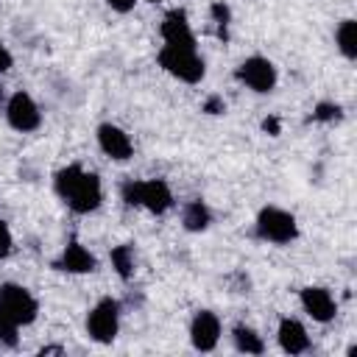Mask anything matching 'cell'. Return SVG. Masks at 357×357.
Here are the masks:
<instances>
[{"label": "cell", "mask_w": 357, "mask_h": 357, "mask_svg": "<svg viewBox=\"0 0 357 357\" xmlns=\"http://www.w3.org/2000/svg\"><path fill=\"white\" fill-rule=\"evenodd\" d=\"M148 3H159V0H148Z\"/></svg>", "instance_id": "cell-28"}, {"label": "cell", "mask_w": 357, "mask_h": 357, "mask_svg": "<svg viewBox=\"0 0 357 357\" xmlns=\"http://www.w3.org/2000/svg\"><path fill=\"white\" fill-rule=\"evenodd\" d=\"M39 354H61V349H59V346H47V349H42Z\"/></svg>", "instance_id": "cell-26"}, {"label": "cell", "mask_w": 357, "mask_h": 357, "mask_svg": "<svg viewBox=\"0 0 357 357\" xmlns=\"http://www.w3.org/2000/svg\"><path fill=\"white\" fill-rule=\"evenodd\" d=\"M39 315V301L31 296L28 287L6 282L0 284V343L14 349L17 346V332L20 326L33 324Z\"/></svg>", "instance_id": "cell-2"}, {"label": "cell", "mask_w": 357, "mask_h": 357, "mask_svg": "<svg viewBox=\"0 0 357 357\" xmlns=\"http://www.w3.org/2000/svg\"><path fill=\"white\" fill-rule=\"evenodd\" d=\"M276 337H279L282 351H287V354H304L310 349V335H307L304 324L296 318H282Z\"/></svg>", "instance_id": "cell-14"}, {"label": "cell", "mask_w": 357, "mask_h": 357, "mask_svg": "<svg viewBox=\"0 0 357 357\" xmlns=\"http://www.w3.org/2000/svg\"><path fill=\"white\" fill-rule=\"evenodd\" d=\"M156 61L165 73H170L173 78L184 81V84H198L206 75V64L198 56L195 47H181V45H162V50L156 53Z\"/></svg>", "instance_id": "cell-4"}, {"label": "cell", "mask_w": 357, "mask_h": 357, "mask_svg": "<svg viewBox=\"0 0 357 357\" xmlns=\"http://www.w3.org/2000/svg\"><path fill=\"white\" fill-rule=\"evenodd\" d=\"M56 268H59V271H67V273H92V271L98 268V262H95V257H92L81 243L70 240V243L64 245L61 257L56 259Z\"/></svg>", "instance_id": "cell-13"}, {"label": "cell", "mask_w": 357, "mask_h": 357, "mask_svg": "<svg viewBox=\"0 0 357 357\" xmlns=\"http://www.w3.org/2000/svg\"><path fill=\"white\" fill-rule=\"evenodd\" d=\"M335 42H337V50L354 61L357 59V22L354 20H343L337 28H335Z\"/></svg>", "instance_id": "cell-16"}, {"label": "cell", "mask_w": 357, "mask_h": 357, "mask_svg": "<svg viewBox=\"0 0 357 357\" xmlns=\"http://www.w3.org/2000/svg\"><path fill=\"white\" fill-rule=\"evenodd\" d=\"M0 106H3V86H0Z\"/></svg>", "instance_id": "cell-27"}, {"label": "cell", "mask_w": 357, "mask_h": 357, "mask_svg": "<svg viewBox=\"0 0 357 357\" xmlns=\"http://www.w3.org/2000/svg\"><path fill=\"white\" fill-rule=\"evenodd\" d=\"M120 195L126 206H145L151 215H165L173 206V192L165 178H128Z\"/></svg>", "instance_id": "cell-3"}, {"label": "cell", "mask_w": 357, "mask_h": 357, "mask_svg": "<svg viewBox=\"0 0 357 357\" xmlns=\"http://www.w3.org/2000/svg\"><path fill=\"white\" fill-rule=\"evenodd\" d=\"M181 223H184L187 231H204L212 223V212H209V206L204 201H190L181 209Z\"/></svg>", "instance_id": "cell-15"}, {"label": "cell", "mask_w": 357, "mask_h": 357, "mask_svg": "<svg viewBox=\"0 0 357 357\" xmlns=\"http://www.w3.org/2000/svg\"><path fill=\"white\" fill-rule=\"evenodd\" d=\"M109 262H112L114 273H117L123 282H128V279L134 276V245H128V243L114 245V248L109 251Z\"/></svg>", "instance_id": "cell-17"}, {"label": "cell", "mask_w": 357, "mask_h": 357, "mask_svg": "<svg viewBox=\"0 0 357 357\" xmlns=\"http://www.w3.org/2000/svg\"><path fill=\"white\" fill-rule=\"evenodd\" d=\"M6 120L14 131H36L39 123H42V112L36 106V100L28 95V92H14L8 100H6Z\"/></svg>", "instance_id": "cell-7"}, {"label": "cell", "mask_w": 357, "mask_h": 357, "mask_svg": "<svg viewBox=\"0 0 357 357\" xmlns=\"http://www.w3.org/2000/svg\"><path fill=\"white\" fill-rule=\"evenodd\" d=\"M98 145H100V151H103L109 159H114V162H126V159H131V153H134L131 137H128L120 126H114V123H100V126H98Z\"/></svg>", "instance_id": "cell-10"}, {"label": "cell", "mask_w": 357, "mask_h": 357, "mask_svg": "<svg viewBox=\"0 0 357 357\" xmlns=\"http://www.w3.org/2000/svg\"><path fill=\"white\" fill-rule=\"evenodd\" d=\"M231 337H234V346H237V351H245V354H262L265 351V343H262V337L251 329V326H234V332H231Z\"/></svg>", "instance_id": "cell-18"}, {"label": "cell", "mask_w": 357, "mask_h": 357, "mask_svg": "<svg viewBox=\"0 0 357 357\" xmlns=\"http://www.w3.org/2000/svg\"><path fill=\"white\" fill-rule=\"evenodd\" d=\"M120 332V301L103 296L86 315V335L98 343H112Z\"/></svg>", "instance_id": "cell-6"}, {"label": "cell", "mask_w": 357, "mask_h": 357, "mask_svg": "<svg viewBox=\"0 0 357 357\" xmlns=\"http://www.w3.org/2000/svg\"><path fill=\"white\" fill-rule=\"evenodd\" d=\"M340 117H343V109L332 100H321L312 109V120H318V123H332V120H340Z\"/></svg>", "instance_id": "cell-20"}, {"label": "cell", "mask_w": 357, "mask_h": 357, "mask_svg": "<svg viewBox=\"0 0 357 357\" xmlns=\"http://www.w3.org/2000/svg\"><path fill=\"white\" fill-rule=\"evenodd\" d=\"M11 251H14V237H11V229H8L6 218L0 215V259L11 257Z\"/></svg>", "instance_id": "cell-21"}, {"label": "cell", "mask_w": 357, "mask_h": 357, "mask_svg": "<svg viewBox=\"0 0 357 357\" xmlns=\"http://www.w3.org/2000/svg\"><path fill=\"white\" fill-rule=\"evenodd\" d=\"M53 187L59 192V198L75 212V215H89L100 206L103 201V187L98 173L84 170L81 165H67L56 173Z\"/></svg>", "instance_id": "cell-1"}, {"label": "cell", "mask_w": 357, "mask_h": 357, "mask_svg": "<svg viewBox=\"0 0 357 357\" xmlns=\"http://www.w3.org/2000/svg\"><path fill=\"white\" fill-rule=\"evenodd\" d=\"M262 131H268L271 137H279V131H282V128H279V120H276V117H265V120H262Z\"/></svg>", "instance_id": "cell-25"}, {"label": "cell", "mask_w": 357, "mask_h": 357, "mask_svg": "<svg viewBox=\"0 0 357 357\" xmlns=\"http://www.w3.org/2000/svg\"><path fill=\"white\" fill-rule=\"evenodd\" d=\"M257 237L276 245H287L298 237V223L282 206H262L257 215Z\"/></svg>", "instance_id": "cell-5"}, {"label": "cell", "mask_w": 357, "mask_h": 357, "mask_svg": "<svg viewBox=\"0 0 357 357\" xmlns=\"http://www.w3.org/2000/svg\"><path fill=\"white\" fill-rule=\"evenodd\" d=\"M220 340V321L212 310H198L190 324V343L198 351H212Z\"/></svg>", "instance_id": "cell-9"}, {"label": "cell", "mask_w": 357, "mask_h": 357, "mask_svg": "<svg viewBox=\"0 0 357 357\" xmlns=\"http://www.w3.org/2000/svg\"><path fill=\"white\" fill-rule=\"evenodd\" d=\"M209 14H212V20L218 22V36H220V39H226V36H229V33H226V28H229V20H231L229 6H226L223 0H215V3H212V8H209Z\"/></svg>", "instance_id": "cell-19"}, {"label": "cell", "mask_w": 357, "mask_h": 357, "mask_svg": "<svg viewBox=\"0 0 357 357\" xmlns=\"http://www.w3.org/2000/svg\"><path fill=\"white\" fill-rule=\"evenodd\" d=\"M298 298H301L304 312H307L312 321H318V324H329V321L335 318V312H337V304H335V298H332V293H329L326 287L310 284V287L301 290Z\"/></svg>", "instance_id": "cell-11"}, {"label": "cell", "mask_w": 357, "mask_h": 357, "mask_svg": "<svg viewBox=\"0 0 357 357\" xmlns=\"http://www.w3.org/2000/svg\"><path fill=\"white\" fill-rule=\"evenodd\" d=\"M106 3H109V8L117 11V14H128V11L137 6V0H106Z\"/></svg>", "instance_id": "cell-23"}, {"label": "cell", "mask_w": 357, "mask_h": 357, "mask_svg": "<svg viewBox=\"0 0 357 357\" xmlns=\"http://www.w3.org/2000/svg\"><path fill=\"white\" fill-rule=\"evenodd\" d=\"M165 45H181V47H195V33L187 22V11L184 8H170L162 20V28H159Z\"/></svg>", "instance_id": "cell-12"}, {"label": "cell", "mask_w": 357, "mask_h": 357, "mask_svg": "<svg viewBox=\"0 0 357 357\" xmlns=\"http://www.w3.org/2000/svg\"><path fill=\"white\" fill-rule=\"evenodd\" d=\"M237 78H240L248 89L265 95V92H271V89L276 86V78H279V75H276V67H273L271 59H265V56H248V59L237 67Z\"/></svg>", "instance_id": "cell-8"}, {"label": "cell", "mask_w": 357, "mask_h": 357, "mask_svg": "<svg viewBox=\"0 0 357 357\" xmlns=\"http://www.w3.org/2000/svg\"><path fill=\"white\" fill-rule=\"evenodd\" d=\"M11 64H14V56L8 53V47L0 42V73H8L11 70Z\"/></svg>", "instance_id": "cell-24"}, {"label": "cell", "mask_w": 357, "mask_h": 357, "mask_svg": "<svg viewBox=\"0 0 357 357\" xmlns=\"http://www.w3.org/2000/svg\"><path fill=\"white\" fill-rule=\"evenodd\" d=\"M204 112L206 114H220V112H226V100L220 95H209L206 103H204Z\"/></svg>", "instance_id": "cell-22"}]
</instances>
